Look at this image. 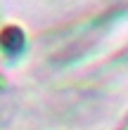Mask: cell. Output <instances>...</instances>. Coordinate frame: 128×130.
Returning <instances> with one entry per match:
<instances>
[{
    "instance_id": "cell-1",
    "label": "cell",
    "mask_w": 128,
    "mask_h": 130,
    "mask_svg": "<svg viewBox=\"0 0 128 130\" xmlns=\"http://www.w3.org/2000/svg\"><path fill=\"white\" fill-rule=\"evenodd\" d=\"M0 50L5 52V55H19L21 50H24V31L17 26H7L0 31Z\"/></svg>"
}]
</instances>
